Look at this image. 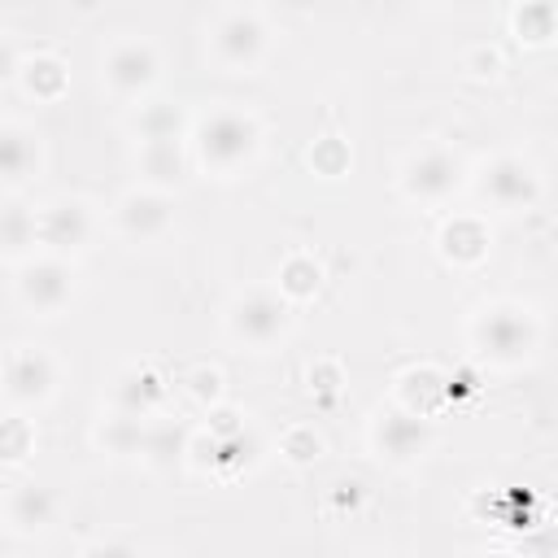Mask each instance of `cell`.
Masks as SVG:
<instances>
[{"label": "cell", "mask_w": 558, "mask_h": 558, "mask_svg": "<svg viewBox=\"0 0 558 558\" xmlns=\"http://www.w3.org/2000/svg\"><path fill=\"white\" fill-rule=\"evenodd\" d=\"M262 144H266V126L244 105H214L201 118H192V126H187L192 166L218 183L248 174L262 157Z\"/></svg>", "instance_id": "6da1fadb"}, {"label": "cell", "mask_w": 558, "mask_h": 558, "mask_svg": "<svg viewBox=\"0 0 558 558\" xmlns=\"http://www.w3.org/2000/svg\"><path fill=\"white\" fill-rule=\"evenodd\" d=\"M545 340V323L532 305L497 296V301H480L466 318V344L475 353V362L493 366V371H519L541 353Z\"/></svg>", "instance_id": "7a4b0ae2"}, {"label": "cell", "mask_w": 558, "mask_h": 558, "mask_svg": "<svg viewBox=\"0 0 558 558\" xmlns=\"http://www.w3.org/2000/svg\"><path fill=\"white\" fill-rule=\"evenodd\" d=\"M296 327V305L275 283L240 288L222 310V331L244 353H275Z\"/></svg>", "instance_id": "3957f363"}, {"label": "cell", "mask_w": 558, "mask_h": 558, "mask_svg": "<svg viewBox=\"0 0 558 558\" xmlns=\"http://www.w3.org/2000/svg\"><path fill=\"white\" fill-rule=\"evenodd\" d=\"M466 174H471V166H466V157L453 144L427 140V144H418V148H410L401 157L397 192L410 205H418V209H440V205H449L466 187Z\"/></svg>", "instance_id": "277c9868"}, {"label": "cell", "mask_w": 558, "mask_h": 558, "mask_svg": "<svg viewBox=\"0 0 558 558\" xmlns=\"http://www.w3.org/2000/svg\"><path fill=\"white\" fill-rule=\"evenodd\" d=\"M466 187L475 192L480 205H488L493 214H527L541 205L545 196V174L532 157L523 153H493L488 161H480L466 174Z\"/></svg>", "instance_id": "5b68a950"}, {"label": "cell", "mask_w": 558, "mask_h": 558, "mask_svg": "<svg viewBox=\"0 0 558 558\" xmlns=\"http://www.w3.org/2000/svg\"><path fill=\"white\" fill-rule=\"evenodd\" d=\"M78 292V270L74 257L61 253H26L22 262H13V301L31 314V318H61L70 310Z\"/></svg>", "instance_id": "8992f818"}, {"label": "cell", "mask_w": 558, "mask_h": 558, "mask_svg": "<svg viewBox=\"0 0 558 558\" xmlns=\"http://www.w3.org/2000/svg\"><path fill=\"white\" fill-rule=\"evenodd\" d=\"M366 449L375 453V462H384L392 471H410L436 449V423L418 410L388 401L366 423Z\"/></svg>", "instance_id": "52a82bcc"}, {"label": "cell", "mask_w": 558, "mask_h": 558, "mask_svg": "<svg viewBox=\"0 0 558 558\" xmlns=\"http://www.w3.org/2000/svg\"><path fill=\"white\" fill-rule=\"evenodd\" d=\"M270 22L257 9H227L205 35V52L222 74H257L270 57Z\"/></svg>", "instance_id": "ba28073f"}, {"label": "cell", "mask_w": 558, "mask_h": 558, "mask_svg": "<svg viewBox=\"0 0 558 558\" xmlns=\"http://www.w3.org/2000/svg\"><path fill=\"white\" fill-rule=\"evenodd\" d=\"M161 48L144 35H118L105 52H100V87L118 100V105H140L157 92L161 83Z\"/></svg>", "instance_id": "9c48e42d"}, {"label": "cell", "mask_w": 558, "mask_h": 558, "mask_svg": "<svg viewBox=\"0 0 558 558\" xmlns=\"http://www.w3.org/2000/svg\"><path fill=\"white\" fill-rule=\"evenodd\" d=\"M105 231V214L83 201V196H48L44 205H35V240L44 253H61V257H78L87 253Z\"/></svg>", "instance_id": "30bf717a"}, {"label": "cell", "mask_w": 558, "mask_h": 558, "mask_svg": "<svg viewBox=\"0 0 558 558\" xmlns=\"http://www.w3.org/2000/svg\"><path fill=\"white\" fill-rule=\"evenodd\" d=\"M61 392V362L39 344H13L0 362V397L9 410H44Z\"/></svg>", "instance_id": "8fae6325"}, {"label": "cell", "mask_w": 558, "mask_h": 558, "mask_svg": "<svg viewBox=\"0 0 558 558\" xmlns=\"http://www.w3.org/2000/svg\"><path fill=\"white\" fill-rule=\"evenodd\" d=\"M105 227L126 244H161L174 231V192L135 183L109 205Z\"/></svg>", "instance_id": "7c38bea8"}, {"label": "cell", "mask_w": 558, "mask_h": 558, "mask_svg": "<svg viewBox=\"0 0 558 558\" xmlns=\"http://www.w3.org/2000/svg\"><path fill=\"white\" fill-rule=\"evenodd\" d=\"M170 397H174V379H170L153 357L126 362V366H118L113 379H109V405H113V410H126V414H140V418L166 414Z\"/></svg>", "instance_id": "4fadbf2b"}, {"label": "cell", "mask_w": 558, "mask_h": 558, "mask_svg": "<svg viewBox=\"0 0 558 558\" xmlns=\"http://www.w3.org/2000/svg\"><path fill=\"white\" fill-rule=\"evenodd\" d=\"M493 253V227L484 214H449L436 231V257L449 270H480Z\"/></svg>", "instance_id": "5bb4252c"}, {"label": "cell", "mask_w": 558, "mask_h": 558, "mask_svg": "<svg viewBox=\"0 0 558 558\" xmlns=\"http://www.w3.org/2000/svg\"><path fill=\"white\" fill-rule=\"evenodd\" d=\"M57 510H61V506H57V493L26 480V484H13V488L4 493V501H0V523H4V532L22 536V541H35V536L52 532Z\"/></svg>", "instance_id": "9a60e30c"}, {"label": "cell", "mask_w": 558, "mask_h": 558, "mask_svg": "<svg viewBox=\"0 0 558 558\" xmlns=\"http://www.w3.org/2000/svg\"><path fill=\"white\" fill-rule=\"evenodd\" d=\"M44 166V140L22 118H0V187H26Z\"/></svg>", "instance_id": "2e32d148"}, {"label": "cell", "mask_w": 558, "mask_h": 558, "mask_svg": "<svg viewBox=\"0 0 558 558\" xmlns=\"http://www.w3.org/2000/svg\"><path fill=\"white\" fill-rule=\"evenodd\" d=\"M187 140H140L135 144V174L140 183L148 187H161V192H174L183 170H187Z\"/></svg>", "instance_id": "e0dca14e"}, {"label": "cell", "mask_w": 558, "mask_h": 558, "mask_svg": "<svg viewBox=\"0 0 558 558\" xmlns=\"http://www.w3.org/2000/svg\"><path fill=\"white\" fill-rule=\"evenodd\" d=\"M187 126H192V118L174 100H153L148 96V100L131 105V113H126V135L135 144L140 140H187Z\"/></svg>", "instance_id": "ac0fdd59"}, {"label": "cell", "mask_w": 558, "mask_h": 558, "mask_svg": "<svg viewBox=\"0 0 558 558\" xmlns=\"http://www.w3.org/2000/svg\"><path fill=\"white\" fill-rule=\"evenodd\" d=\"M144 423L140 414H126V410H105L92 427V445L109 458V462H140V445H144Z\"/></svg>", "instance_id": "d6986e66"}, {"label": "cell", "mask_w": 558, "mask_h": 558, "mask_svg": "<svg viewBox=\"0 0 558 558\" xmlns=\"http://www.w3.org/2000/svg\"><path fill=\"white\" fill-rule=\"evenodd\" d=\"M187 427L174 423L170 414H153L144 423V445H140V466L148 471H174L183 466V453H187Z\"/></svg>", "instance_id": "ffe728a7"}, {"label": "cell", "mask_w": 558, "mask_h": 558, "mask_svg": "<svg viewBox=\"0 0 558 558\" xmlns=\"http://www.w3.org/2000/svg\"><path fill=\"white\" fill-rule=\"evenodd\" d=\"M13 83L39 105H57L70 92V70H65V61L57 52H35V57L17 61V78Z\"/></svg>", "instance_id": "44dd1931"}, {"label": "cell", "mask_w": 558, "mask_h": 558, "mask_svg": "<svg viewBox=\"0 0 558 558\" xmlns=\"http://www.w3.org/2000/svg\"><path fill=\"white\" fill-rule=\"evenodd\" d=\"M392 401L405 410H418L427 418H436V410L445 405V371L423 362V366H405L392 379Z\"/></svg>", "instance_id": "7402d4cb"}, {"label": "cell", "mask_w": 558, "mask_h": 558, "mask_svg": "<svg viewBox=\"0 0 558 558\" xmlns=\"http://www.w3.org/2000/svg\"><path fill=\"white\" fill-rule=\"evenodd\" d=\"M558 31V4L554 0H519L510 13V35L523 48H549Z\"/></svg>", "instance_id": "603a6c76"}, {"label": "cell", "mask_w": 558, "mask_h": 558, "mask_svg": "<svg viewBox=\"0 0 558 558\" xmlns=\"http://www.w3.org/2000/svg\"><path fill=\"white\" fill-rule=\"evenodd\" d=\"M275 288H279L292 305L314 301L318 288H323V262H318L314 253H288V257L279 262V270H275Z\"/></svg>", "instance_id": "cb8c5ba5"}, {"label": "cell", "mask_w": 558, "mask_h": 558, "mask_svg": "<svg viewBox=\"0 0 558 558\" xmlns=\"http://www.w3.org/2000/svg\"><path fill=\"white\" fill-rule=\"evenodd\" d=\"M35 248H39V240H35V205H22V201L0 205V253L22 262Z\"/></svg>", "instance_id": "d4e9b609"}, {"label": "cell", "mask_w": 558, "mask_h": 558, "mask_svg": "<svg viewBox=\"0 0 558 558\" xmlns=\"http://www.w3.org/2000/svg\"><path fill=\"white\" fill-rule=\"evenodd\" d=\"M279 458L288 466H314L323 458V436L314 432V423H292L279 432Z\"/></svg>", "instance_id": "484cf974"}, {"label": "cell", "mask_w": 558, "mask_h": 558, "mask_svg": "<svg viewBox=\"0 0 558 558\" xmlns=\"http://www.w3.org/2000/svg\"><path fill=\"white\" fill-rule=\"evenodd\" d=\"M31 453H35V427H31V418L22 410L4 414L0 418V458L4 462H26Z\"/></svg>", "instance_id": "4316f807"}, {"label": "cell", "mask_w": 558, "mask_h": 558, "mask_svg": "<svg viewBox=\"0 0 558 558\" xmlns=\"http://www.w3.org/2000/svg\"><path fill=\"white\" fill-rule=\"evenodd\" d=\"M183 392H187L201 410L218 405V401H222V371H218V366H192V371L183 375Z\"/></svg>", "instance_id": "83f0119b"}, {"label": "cell", "mask_w": 558, "mask_h": 558, "mask_svg": "<svg viewBox=\"0 0 558 558\" xmlns=\"http://www.w3.org/2000/svg\"><path fill=\"white\" fill-rule=\"evenodd\" d=\"M310 166L318 174H344L349 170V144L340 135H323L314 148H310Z\"/></svg>", "instance_id": "f1b7e54d"}, {"label": "cell", "mask_w": 558, "mask_h": 558, "mask_svg": "<svg viewBox=\"0 0 558 558\" xmlns=\"http://www.w3.org/2000/svg\"><path fill=\"white\" fill-rule=\"evenodd\" d=\"M501 52L497 48H488V44H475V48H466L462 52V70L471 74V78H497L501 74Z\"/></svg>", "instance_id": "f546056e"}, {"label": "cell", "mask_w": 558, "mask_h": 558, "mask_svg": "<svg viewBox=\"0 0 558 558\" xmlns=\"http://www.w3.org/2000/svg\"><path fill=\"white\" fill-rule=\"evenodd\" d=\"M305 384H310V392H340L344 366H340L336 357H318V362L305 371Z\"/></svg>", "instance_id": "4dcf8cb0"}, {"label": "cell", "mask_w": 558, "mask_h": 558, "mask_svg": "<svg viewBox=\"0 0 558 558\" xmlns=\"http://www.w3.org/2000/svg\"><path fill=\"white\" fill-rule=\"evenodd\" d=\"M17 48H13V39L9 35H0V87H9L13 78H17Z\"/></svg>", "instance_id": "1f68e13d"}]
</instances>
